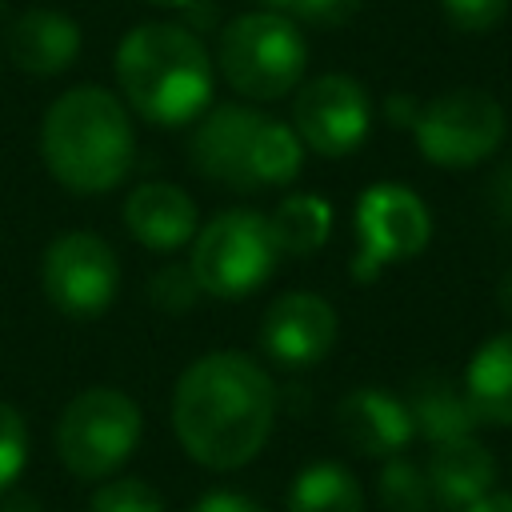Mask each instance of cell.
Here are the masks:
<instances>
[{
	"label": "cell",
	"instance_id": "6da1fadb",
	"mask_svg": "<svg viewBox=\"0 0 512 512\" xmlns=\"http://www.w3.org/2000/svg\"><path fill=\"white\" fill-rule=\"evenodd\" d=\"M272 424L276 384L248 352H204L172 388V432L180 448L212 472H232L256 460Z\"/></svg>",
	"mask_w": 512,
	"mask_h": 512
},
{
	"label": "cell",
	"instance_id": "7a4b0ae2",
	"mask_svg": "<svg viewBox=\"0 0 512 512\" xmlns=\"http://www.w3.org/2000/svg\"><path fill=\"white\" fill-rule=\"evenodd\" d=\"M116 84L124 104L160 128L196 124L212 108L216 64L196 32L152 20L136 24L116 48Z\"/></svg>",
	"mask_w": 512,
	"mask_h": 512
},
{
	"label": "cell",
	"instance_id": "3957f363",
	"mask_svg": "<svg viewBox=\"0 0 512 512\" xmlns=\"http://www.w3.org/2000/svg\"><path fill=\"white\" fill-rule=\"evenodd\" d=\"M40 156L52 180L76 196H104L120 188L136 156L128 104L96 84L68 88L40 120Z\"/></svg>",
	"mask_w": 512,
	"mask_h": 512
},
{
	"label": "cell",
	"instance_id": "277c9868",
	"mask_svg": "<svg viewBox=\"0 0 512 512\" xmlns=\"http://www.w3.org/2000/svg\"><path fill=\"white\" fill-rule=\"evenodd\" d=\"M188 164L232 192L284 188L304 168V144L292 124L248 104L208 108L188 140Z\"/></svg>",
	"mask_w": 512,
	"mask_h": 512
},
{
	"label": "cell",
	"instance_id": "5b68a950",
	"mask_svg": "<svg viewBox=\"0 0 512 512\" xmlns=\"http://www.w3.org/2000/svg\"><path fill=\"white\" fill-rule=\"evenodd\" d=\"M216 68L224 84L248 100H284L300 88L308 68V44L288 12H244L220 28Z\"/></svg>",
	"mask_w": 512,
	"mask_h": 512
},
{
	"label": "cell",
	"instance_id": "8992f818",
	"mask_svg": "<svg viewBox=\"0 0 512 512\" xmlns=\"http://www.w3.org/2000/svg\"><path fill=\"white\" fill-rule=\"evenodd\" d=\"M144 432L140 404L108 384L76 392L56 420V456L76 480H108L136 452Z\"/></svg>",
	"mask_w": 512,
	"mask_h": 512
},
{
	"label": "cell",
	"instance_id": "52a82bcc",
	"mask_svg": "<svg viewBox=\"0 0 512 512\" xmlns=\"http://www.w3.org/2000/svg\"><path fill=\"white\" fill-rule=\"evenodd\" d=\"M276 260L280 248L268 216L256 208H224L208 224H200L188 268L204 296L244 300L276 272Z\"/></svg>",
	"mask_w": 512,
	"mask_h": 512
},
{
	"label": "cell",
	"instance_id": "ba28073f",
	"mask_svg": "<svg viewBox=\"0 0 512 512\" xmlns=\"http://www.w3.org/2000/svg\"><path fill=\"white\" fill-rule=\"evenodd\" d=\"M356 228V252H352V280L372 284L396 264L416 260L432 240V212L428 204L396 180L368 184L352 212Z\"/></svg>",
	"mask_w": 512,
	"mask_h": 512
},
{
	"label": "cell",
	"instance_id": "9c48e42d",
	"mask_svg": "<svg viewBox=\"0 0 512 512\" xmlns=\"http://www.w3.org/2000/svg\"><path fill=\"white\" fill-rule=\"evenodd\" d=\"M416 148L428 164L436 168H476L484 164L508 132L504 108L496 104V96L480 92V88H452L432 96L428 104H420L408 120Z\"/></svg>",
	"mask_w": 512,
	"mask_h": 512
},
{
	"label": "cell",
	"instance_id": "30bf717a",
	"mask_svg": "<svg viewBox=\"0 0 512 512\" xmlns=\"http://www.w3.org/2000/svg\"><path fill=\"white\" fill-rule=\"evenodd\" d=\"M40 288L68 320H96L120 292V256L96 232H60L40 256Z\"/></svg>",
	"mask_w": 512,
	"mask_h": 512
},
{
	"label": "cell",
	"instance_id": "8fae6325",
	"mask_svg": "<svg viewBox=\"0 0 512 512\" xmlns=\"http://www.w3.org/2000/svg\"><path fill=\"white\" fill-rule=\"evenodd\" d=\"M372 128V100L356 76L324 72L296 88L292 100V132L316 156L340 160L352 156Z\"/></svg>",
	"mask_w": 512,
	"mask_h": 512
},
{
	"label": "cell",
	"instance_id": "7c38bea8",
	"mask_svg": "<svg viewBox=\"0 0 512 512\" xmlns=\"http://www.w3.org/2000/svg\"><path fill=\"white\" fill-rule=\"evenodd\" d=\"M256 336L268 360L284 368H308L332 352L340 336V316L316 292H284L264 308Z\"/></svg>",
	"mask_w": 512,
	"mask_h": 512
},
{
	"label": "cell",
	"instance_id": "4fadbf2b",
	"mask_svg": "<svg viewBox=\"0 0 512 512\" xmlns=\"http://www.w3.org/2000/svg\"><path fill=\"white\" fill-rule=\"evenodd\" d=\"M336 432L340 440L356 452V456H372V460H392L400 456L416 428H412V412L404 404V396H392L384 388H352L348 396H340L336 404Z\"/></svg>",
	"mask_w": 512,
	"mask_h": 512
},
{
	"label": "cell",
	"instance_id": "5bb4252c",
	"mask_svg": "<svg viewBox=\"0 0 512 512\" xmlns=\"http://www.w3.org/2000/svg\"><path fill=\"white\" fill-rule=\"evenodd\" d=\"M124 228L148 252H180L200 232L196 200L180 184L148 180V184L132 188V196L124 200Z\"/></svg>",
	"mask_w": 512,
	"mask_h": 512
},
{
	"label": "cell",
	"instance_id": "9a60e30c",
	"mask_svg": "<svg viewBox=\"0 0 512 512\" xmlns=\"http://www.w3.org/2000/svg\"><path fill=\"white\" fill-rule=\"evenodd\" d=\"M424 476H428L432 508H440V512H468L476 500L496 492L492 488L496 484V460L476 436L432 444Z\"/></svg>",
	"mask_w": 512,
	"mask_h": 512
},
{
	"label": "cell",
	"instance_id": "2e32d148",
	"mask_svg": "<svg viewBox=\"0 0 512 512\" xmlns=\"http://www.w3.org/2000/svg\"><path fill=\"white\" fill-rule=\"evenodd\" d=\"M8 56L28 76H60L80 56V28L56 8H28L8 24Z\"/></svg>",
	"mask_w": 512,
	"mask_h": 512
},
{
	"label": "cell",
	"instance_id": "e0dca14e",
	"mask_svg": "<svg viewBox=\"0 0 512 512\" xmlns=\"http://www.w3.org/2000/svg\"><path fill=\"white\" fill-rule=\"evenodd\" d=\"M460 388L480 424L512 428V328L488 336L472 352Z\"/></svg>",
	"mask_w": 512,
	"mask_h": 512
},
{
	"label": "cell",
	"instance_id": "ac0fdd59",
	"mask_svg": "<svg viewBox=\"0 0 512 512\" xmlns=\"http://www.w3.org/2000/svg\"><path fill=\"white\" fill-rule=\"evenodd\" d=\"M408 412H412V428L416 436L432 440V444H448V440H460V436H476L480 420L464 396L460 384L444 380V376H428L420 380L408 396H404Z\"/></svg>",
	"mask_w": 512,
	"mask_h": 512
},
{
	"label": "cell",
	"instance_id": "d6986e66",
	"mask_svg": "<svg viewBox=\"0 0 512 512\" xmlns=\"http://www.w3.org/2000/svg\"><path fill=\"white\" fill-rule=\"evenodd\" d=\"M268 224H272V236H276L280 256L304 260V256H312V252H320L328 244L332 204L324 196H316V192H292V196H284L272 208Z\"/></svg>",
	"mask_w": 512,
	"mask_h": 512
},
{
	"label": "cell",
	"instance_id": "ffe728a7",
	"mask_svg": "<svg viewBox=\"0 0 512 512\" xmlns=\"http://www.w3.org/2000/svg\"><path fill=\"white\" fill-rule=\"evenodd\" d=\"M284 504L288 512H364V492L344 464L316 460L296 472Z\"/></svg>",
	"mask_w": 512,
	"mask_h": 512
},
{
	"label": "cell",
	"instance_id": "44dd1931",
	"mask_svg": "<svg viewBox=\"0 0 512 512\" xmlns=\"http://www.w3.org/2000/svg\"><path fill=\"white\" fill-rule=\"evenodd\" d=\"M376 496H380L384 512H432L428 476L420 464H412L404 456L384 460V468L376 476Z\"/></svg>",
	"mask_w": 512,
	"mask_h": 512
},
{
	"label": "cell",
	"instance_id": "7402d4cb",
	"mask_svg": "<svg viewBox=\"0 0 512 512\" xmlns=\"http://www.w3.org/2000/svg\"><path fill=\"white\" fill-rule=\"evenodd\" d=\"M88 512H164V496L140 476H108L92 488Z\"/></svg>",
	"mask_w": 512,
	"mask_h": 512
},
{
	"label": "cell",
	"instance_id": "603a6c76",
	"mask_svg": "<svg viewBox=\"0 0 512 512\" xmlns=\"http://www.w3.org/2000/svg\"><path fill=\"white\" fill-rule=\"evenodd\" d=\"M24 464H28V424H24L20 408L0 400V496L12 492Z\"/></svg>",
	"mask_w": 512,
	"mask_h": 512
},
{
	"label": "cell",
	"instance_id": "cb8c5ba5",
	"mask_svg": "<svg viewBox=\"0 0 512 512\" xmlns=\"http://www.w3.org/2000/svg\"><path fill=\"white\" fill-rule=\"evenodd\" d=\"M148 288H152V304H160L164 312H184V308H192V304L204 296L188 264H168V268H160Z\"/></svg>",
	"mask_w": 512,
	"mask_h": 512
},
{
	"label": "cell",
	"instance_id": "d4e9b609",
	"mask_svg": "<svg viewBox=\"0 0 512 512\" xmlns=\"http://www.w3.org/2000/svg\"><path fill=\"white\" fill-rule=\"evenodd\" d=\"M440 8L460 32H488L508 16V0H440Z\"/></svg>",
	"mask_w": 512,
	"mask_h": 512
},
{
	"label": "cell",
	"instance_id": "484cf974",
	"mask_svg": "<svg viewBox=\"0 0 512 512\" xmlns=\"http://www.w3.org/2000/svg\"><path fill=\"white\" fill-rule=\"evenodd\" d=\"M288 12H292V20L336 28V24H348L360 12V0H292Z\"/></svg>",
	"mask_w": 512,
	"mask_h": 512
},
{
	"label": "cell",
	"instance_id": "4316f807",
	"mask_svg": "<svg viewBox=\"0 0 512 512\" xmlns=\"http://www.w3.org/2000/svg\"><path fill=\"white\" fill-rule=\"evenodd\" d=\"M192 512H264L252 496H244V492H232V488H212V492H204L200 500H196V508Z\"/></svg>",
	"mask_w": 512,
	"mask_h": 512
},
{
	"label": "cell",
	"instance_id": "83f0119b",
	"mask_svg": "<svg viewBox=\"0 0 512 512\" xmlns=\"http://www.w3.org/2000/svg\"><path fill=\"white\" fill-rule=\"evenodd\" d=\"M492 200H496V212L512 224V164L492 180Z\"/></svg>",
	"mask_w": 512,
	"mask_h": 512
},
{
	"label": "cell",
	"instance_id": "f1b7e54d",
	"mask_svg": "<svg viewBox=\"0 0 512 512\" xmlns=\"http://www.w3.org/2000/svg\"><path fill=\"white\" fill-rule=\"evenodd\" d=\"M0 512H44V504L28 492H8V496H0Z\"/></svg>",
	"mask_w": 512,
	"mask_h": 512
},
{
	"label": "cell",
	"instance_id": "f546056e",
	"mask_svg": "<svg viewBox=\"0 0 512 512\" xmlns=\"http://www.w3.org/2000/svg\"><path fill=\"white\" fill-rule=\"evenodd\" d=\"M468 512H512V492H488V496L476 500Z\"/></svg>",
	"mask_w": 512,
	"mask_h": 512
},
{
	"label": "cell",
	"instance_id": "4dcf8cb0",
	"mask_svg": "<svg viewBox=\"0 0 512 512\" xmlns=\"http://www.w3.org/2000/svg\"><path fill=\"white\" fill-rule=\"evenodd\" d=\"M500 304L512 312V272H508V276H504V284H500Z\"/></svg>",
	"mask_w": 512,
	"mask_h": 512
},
{
	"label": "cell",
	"instance_id": "1f68e13d",
	"mask_svg": "<svg viewBox=\"0 0 512 512\" xmlns=\"http://www.w3.org/2000/svg\"><path fill=\"white\" fill-rule=\"evenodd\" d=\"M260 4H264V8H272V12H288V4H292V0H260Z\"/></svg>",
	"mask_w": 512,
	"mask_h": 512
},
{
	"label": "cell",
	"instance_id": "d6a6232c",
	"mask_svg": "<svg viewBox=\"0 0 512 512\" xmlns=\"http://www.w3.org/2000/svg\"><path fill=\"white\" fill-rule=\"evenodd\" d=\"M148 4H164V8H180V4H192V0H148Z\"/></svg>",
	"mask_w": 512,
	"mask_h": 512
}]
</instances>
